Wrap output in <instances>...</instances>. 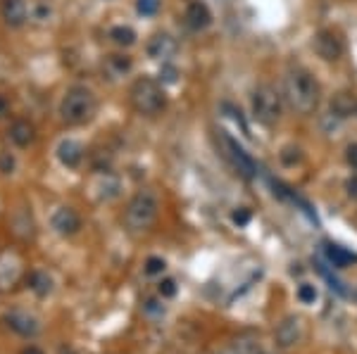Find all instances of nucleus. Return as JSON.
<instances>
[{"label":"nucleus","mask_w":357,"mask_h":354,"mask_svg":"<svg viewBox=\"0 0 357 354\" xmlns=\"http://www.w3.org/2000/svg\"><path fill=\"white\" fill-rule=\"evenodd\" d=\"M164 269H167V262H164L162 257H155V254L143 262V272H146V276H162Z\"/></svg>","instance_id":"393cba45"},{"label":"nucleus","mask_w":357,"mask_h":354,"mask_svg":"<svg viewBox=\"0 0 357 354\" xmlns=\"http://www.w3.org/2000/svg\"><path fill=\"white\" fill-rule=\"evenodd\" d=\"M0 19L8 29H24L31 22V0H0Z\"/></svg>","instance_id":"423d86ee"},{"label":"nucleus","mask_w":357,"mask_h":354,"mask_svg":"<svg viewBox=\"0 0 357 354\" xmlns=\"http://www.w3.org/2000/svg\"><path fill=\"white\" fill-rule=\"evenodd\" d=\"M98 190H100L102 200H115V197L119 195V190H122V184H119L117 176L102 174L100 179H98Z\"/></svg>","instance_id":"b1692460"},{"label":"nucleus","mask_w":357,"mask_h":354,"mask_svg":"<svg viewBox=\"0 0 357 354\" xmlns=\"http://www.w3.org/2000/svg\"><path fill=\"white\" fill-rule=\"evenodd\" d=\"M345 192H348V197L357 200V176H350V179L345 181Z\"/></svg>","instance_id":"f704fd0d"},{"label":"nucleus","mask_w":357,"mask_h":354,"mask_svg":"<svg viewBox=\"0 0 357 354\" xmlns=\"http://www.w3.org/2000/svg\"><path fill=\"white\" fill-rule=\"evenodd\" d=\"M355 117H357V114H355Z\"/></svg>","instance_id":"e433bc0d"},{"label":"nucleus","mask_w":357,"mask_h":354,"mask_svg":"<svg viewBox=\"0 0 357 354\" xmlns=\"http://www.w3.org/2000/svg\"><path fill=\"white\" fill-rule=\"evenodd\" d=\"M160 214V200L153 190H138L136 195L129 200L127 210H124V223L131 233H143L153 228Z\"/></svg>","instance_id":"7ed1b4c3"},{"label":"nucleus","mask_w":357,"mask_h":354,"mask_svg":"<svg viewBox=\"0 0 357 354\" xmlns=\"http://www.w3.org/2000/svg\"><path fill=\"white\" fill-rule=\"evenodd\" d=\"M10 112H12V102H10V98L5 96V93H0V122L8 119Z\"/></svg>","instance_id":"473e14b6"},{"label":"nucleus","mask_w":357,"mask_h":354,"mask_svg":"<svg viewBox=\"0 0 357 354\" xmlns=\"http://www.w3.org/2000/svg\"><path fill=\"white\" fill-rule=\"evenodd\" d=\"M146 50H148V57H153V60L167 62L169 57L177 53V41H174L169 34H155L153 38L148 41Z\"/></svg>","instance_id":"f3484780"},{"label":"nucleus","mask_w":357,"mask_h":354,"mask_svg":"<svg viewBox=\"0 0 357 354\" xmlns=\"http://www.w3.org/2000/svg\"><path fill=\"white\" fill-rule=\"evenodd\" d=\"M133 71V60L127 53H110L102 60V74L112 81H119Z\"/></svg>","instance_id":"2eb2a0df"},{"label":"nucleus","mask_w":357,"mask_h":354,"mask_svg":"<svg viewBox=\"0 0 357 354\" xmlns=\"http://www.w3.org/2000/svg\"><path fill=\"white\" fill-rule=\"evenodd\" d=\"M143 309H146V314H162L164 307H162V302H160V300L150 298V300H146V305H143Z\"/></svg>","instance_id":"2f4dec72"},{"label":"nucleus","mask_w":357,"mask_h":354,"mask_svg":"<svg viewBox=\"0 0 357 354\" xmlns=\"http://www.w3.org/2000/svg\"><path fill=\"white\" fill-rule=\"evenodd\" d=\"M27 288L36 295V298H48V295L53 293V278L48 276V272L36 269V272H31L27 276Z\"/></svg>","instance_id":"a211bd4d"},{"label":"nucleus","mask_w":357,"mask_h":354,"mask_svg":"<svg viewBox=\"0 0 357 354\" xmlns=\"http://www.w3.org/2000/svg\"><path fill=\"white\" fill-rule=\"evenodd\" d=\"M19 354H45V352L41 350V347H36V345H29V347H24Z\"/></svg>","instance_id":"c9c22d12"},{"label":"nucleus","mask_w":357,"mask_h":354,"mask_svg":"<svg viewBox=\"0 0 357 354\" xmlns=\"http://www.w3.org/2000/svg\"><path fill=\"white\" fill-rule=\"evenodd\" d=\"M98 112V98L89 86L74 83L65 91V96L60 98L58 114L65 124L69 126H84L89 124Z\"/></svg>","instance_id":"f03ea898"},{"label":"nucleus","mask_w":357,"mask_h":354,"mask_svg":"<svg viewBox=\"0 0 357 354\" xmlns=\"http://www.w3.org/2000/svg\"><path fill=\"white\" fill-rule=\"evenodd\" d=\"M231 219H234V223H238V226H248L252 219V212L248 210V207H238V210H234Z\"/></svg>","instance_id":"7c9ffc66"},{"label":"nucleus","mask_w":357,"mask_h":354,"mask_svg":"<svg viewBox=\"0 0 357 354\" xmlns=\"http://www.w3.org/2000/svg\"><path fill=\"white\" fill-rule=\"evenodd\" d=\"M186 27L191 31H205L212 24V12L203 0H191L188 8H186Z\"/></svg>","instance_id":"dca6fc26"},{"label":"nucleus","mask_w":357,"mask_h":354,"mask_svg":"<svg viewBox=\"0 0 357 354\" xmlns=\"http://www.w3.org/2000/svg\"><path fill=\"white\" fill-rule=\"evenodd\" d=\"M5 326L12 333H17L19 338H36L39 335V321L34 319L27 311H10V314L3 316Z\"/></svg>","instance_id":"4468645a"},{"label":"nucleus","mask_w":357,"mask_h":354,"mask_svg":"<svg viewBox=\"0 0 357 354\" xmlns=\"http://www.w3.org/2000/svg\"><path fill=\"white\" fill-rule=\"evenodd\" d=\"M262 352V342L260 335L255 333H241L234 340H229L226 345H221L219 350H215L212 354H260Z\"/></svg>","instance_id":"f8f14e48"},{"label":"nucleus","mask_w":357,"mask_h":354,"mask_svg":"<svg viewBox=\"0 0 357 354\" xmlns=\"http://www.w3.org/2000/svg\"><path fill=\"white\" fill-rule=\"evenodd\" d=\"M331 114H336L338 119H348L357 114V100L350 93H336L331 100Z\"/></svg>","instance_id":"aec40b11"},{"label":"nucleus","mask_w":357,"mask_h":354,"mask_svg":"<svg viewBox=\"0 0 357 354\" xmlns=\"http://www.w3.org/2000/svg\"><path fill=\"white\" fill-rule=\"evenodd\" d=\"M345 162L357 171V143H350L348 148H345Z\"/></svg>","instance_id":"72a5a7b5"},{"label":"nucleus","mask_w":357,"mask_h":354,"mask_svg":"<svg viewBox=\"0 0 357 354\" xmlns=\"http://www.w3.org/2000/svg\"><path fill=\"white\" fill-rule=\"evenodd\" d=\"M279 157H281V162L286 164V166H296V164L303 162V153H300V148H293V145L283 148Z\"/></svg>","instance_id":"c85d7f7f"},{"label":"nucleus","mask_w":357,"mask_h":354,"mask_svg":"<svg viewBox=\"0 0 357 354\" xmlns=\"http://www.w3.org/2000/svg\"><path fill=\"white\" fill-rule=\"evenodd\" d=\"M84 157H86V150H84V143L76 138H60L58 145H55V159H58L60 166L65 169H79L84 164Z\"/></svg>","instance_id":"0eeeda50"},{"label":"nucleus","mask_w":357,"mask_h":354,"mask_svg":"<svg viewBox=\"0 0 357 354\" xmlns=\"http://www.w3.org/2000/svg\"><path fill=\"white\" fill-rule=\"evenodd\" d=\"M219 140H221V145H224L226 155H229V159L234 162L236 169L241 171L246 179H252V176H255V162L250 159V155H248L226 131H219Z\"/></svg>","instance_id":"9b49d317"},{"label":"nucleus","mask_w":357,"mask_h":354,"mask_svg":"<svg viewBox=\"0 0 357 354\" xmlns=\"http://www.w3.org/2000/svg\"><path fill=\"white\" fill-rule=\"evenodd\" d=\"M312 48L322 60L327 62H336L343 57V41H340L338 34H334L331 29H322L314 34V41H312Z\"/></svg>","instance_id":"1a4fd4ad"},{"label":"nucleus","mask_w":357,"mask_h":354,"mask_svg":"<svg viewBox=\"0 0 357 354\" xmlns=\"http://www.w3.org/2000/svg\"><path fill=\"white\" fill-rule=\"evenodd\" d=\"M300 338H303V324H300L298 316H286L277 326V333H274V340L281 350H291L293 345L300 342Z\"/></svg>","instance_id":"ddd939ff"},{"label":"nucleus","mask_w":357,"mask_h":354,"mask_svg":"<svg viewBox=\"0 0 357 354\" xmlns=\"http://www.w3.org/2000/svg\"><path fill=\"white\" fill-rule=\"evenodd\" d=\"M252 117L262 124V126H274L281 119V96L274 91L272 86H257L250 98Z\"/></svg>","instance_id":"39448f33"},{"label":"nucleus","mask_w":357,"mask_h":354,"mask_svg":"<svg viewBox=\"0 0 357 354\" xmlns=\"http://www.w3.org/2000/svg\"><path fill=\"white\" fill-rule=\"evenodd\" d=\"M19 171V157L12 148H0V176L3 179H12Z\"/></svg>","instance_id":"4be33fe9"},{"label":"nucleus","mask_w":357,"mask_h":354,"mask_svg":"<svg viewBox=\"0 0 357 354\" xmlns=\"http://www.w3.org/2000/svg\"><path fill=\"white\" fill-rule=\"evenodd\" d=\"M317 288H314L312 283H300L298 285V300L303 302V305H314L317 302Z\"/></svg>","instance_id":"bb28decb"},{"label":"nucleus","mask_w":357,"mask_h":354,"mask_svg":"<svg viewBox=\"0 0 357 354\" xmlns=\"http://www.w3.org/2000/svg\"><path fill=\"white\" fill-rule=\"evenodd\" d=\"M107 38L112 41V43L117 45V48H131V45H136L138 41V34L133 27H129V24H115V27H110L107 31Z\"/></svg>","instance_id":"6ab92c4d"},{"label":"nucleus","mask_w":357,"mask_h":354,"mask_svg":"<svg viewBox=\"0 0 357 354\" xmlns=\"http://www.w3.org/2000/svg\"><path fill=\"white\" fill-rule=\"evenodd\" d=\"M177 67H172L169 62H164L162 69H160V81L162 83H177Z\"/></svg>","instance_id":"c756f323"},{"label":"nucleus","mask_w":357,"mask_h":354,"mask_svg":"<svg viewBox=\"0 0 357 354\" xmlns=\"http://www.w3.org/2000/svg\"><path fill=\"white\" fill-rule=\"evenodd\" d=\"M283 93L296 112L310 114L319 105V83L305 67H291L283 76Z\"/></svg>","instance_id":"f257e3e1"},{"label":"nucleus","mask_w":357,"mask_h":354,"mask_svg":"<svg viewBox=\"0 0 357 354\" xmlns=\"http://www.w3.org/2000/svg\"><path fill=\"white\" fill-rule=\"evenodd\" d=\"M8 143L12 145V148L17 150H27L31 145L36 143V136H39V131H36V124L31 122V119H14L12 124L8 126Z\"/></svg>","instance_id":"9d476101"},{"label":"nucleus","mask_w":357,"mask_h":354,"mask_svg":"<svg viewBox=\"0 0 357 354\" xmlns=\"http://www.w3.org/2000/svg\"><path fill=\"white\" fill-rule=\"evenodd\" d=\"M84 221H81L79 212L74 207H58V210L50 214V228H53L58 236L62 238H72L81 231Z\"/></svg>","instance_id":"6e6552de"},{"label":"nucleus","mask_w":357,"mask_h":354,"mask_svg":"<svg viewBox=\"0 0 357 354\" xmlns=\"http://www.w3.org/2000/svg\"><path fill=\"white\" fill-rule=\"evenodd\" d=\"M136 12L141 17H155L160 12V0H136Z\"/></svg>","instance_id":"cd10ccee"},{"label":"nucleus","mask_w":357,"mask_h":354,"mask_svg":"<svg viewBox=\"0 0 357 354\" xmlns=\"http://www.w3.org/2000/svg\"><path fill=\"white\" fill-rule=\"evenodd\" d=\"M177 293H179V285H177V280L174 278H162L158 283V295L162 300H172V298H177Z\"/></svg>","instance_id":"a878e982"},{"label":"nucleus","mask_w":357,"mask_h":354,"mask_svg":"<svg viewBox=\"0 0 357 354\" xmlns=\"http://www.w3.org/2000/svg\"><path fill=\"white\" fill-rule=\"evenodd\" d=\"M55 10L48 0H31V22L36 24H48L53 19Z\"/></svg>","instance_id":"5701e85b"},{"label":"nucleus","mask_w":357,"mask_h":354,"mask_svg":"<svg viewBox=\"0 0 357 354\" xmlns=\"http://www.w3.org/2000/svg\"><path fill=\"white\" fill-rule=\"evenodd\" d=\"M129 100L138 114L155 117L167 107V93L160 86V81L150 79V76H138L129 88Z\"/></svg>","instance_id":"20e7f679"},{"label":"nucleus","mask_w":357,"mask_h":354,"mask_svg":"<svg viewBox=\"0 0 357 354\" xmlns=\"http://www.w3.org/2000/svg\"><path fill=\"white\" fill-rule=\"evenodd\" d=\"M324 252H327V259L334 264L336 269H345V267H350V264L357 262V254L348 252V250L340 247V245H334V243H329V245L324 247Z\"/></svg>","instance_id":"412c9836"}]
</instances>
